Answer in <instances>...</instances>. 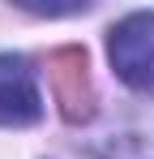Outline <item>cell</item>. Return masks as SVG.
Wrapping results in <instances>:
<instances>
[{"instance_id":"1","label":"cell","mask_w":154,"mask_h":159,"mask_svg":"<svg viewBox=\"0 0 154 159\" xmlns=\"http://www.w3.org/2000/svg\"><path fill=\"white\" fill-rule=\"evenodd\" d=\"M86 151L99 159H154V86L128 99L111 125L86 142Z\"/></svg>"},{"instance_id":"3","label":"cell","mask_w":154,"mask_h":159,"mask_svg":"<svg viewBox=\"0 0 154 159\" xmlns=\"http://www.w3.org/2000/svg\"><path fill=\"white\" fill-rule=\"evenodd\" d=\"M43 116V99H39V82L26 56L4 52L0 56V125H34Z\"/></svg>"},{"instance_id":"2","label":"cell","mask_w":154,"mask_h":159,"mask_svg":"<svg viewBox=\"0 0 154 159\" xmlns=\"http://www.w3.org/2000/svg\"><path fill=\"white\" fill-rule=\"evenodd\" d=\"M111 69L128 82L133 90H150L154 86V13H128L124 22L111 26L107 39Z\"/></svg>"},{"instance_id":"4","label":"cell","mask_w":154,"mask_h":159,"mask_svg":"<svg viewBox=\"0 0 154 159\" xmlns=\"http://www.w3.org/2000/svg\"><path fill=\"white\" fill-rule=\"evenodd\" d=\"M51 73H56V99L64 120H90L94 112V90H90V73H86V52L81 48H64L51 56Z\"/></svg>"}]
</instances>
